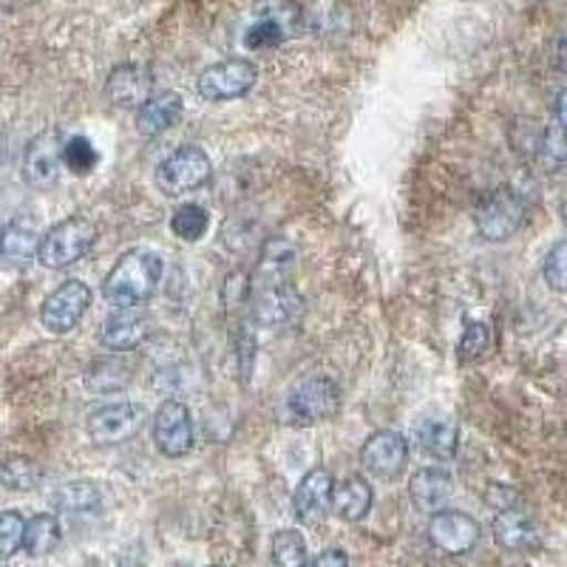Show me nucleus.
Masks as SVG:
<instances>
[{"label": "nucleus", "instance_id": "obj_1", "mask_svg": "<svg viewBox=\"0 0 567 567\" xmlns=\"http://www.w3.org/2000/svg\"><path fill=\"white\" fill-rule=\"evenodd\" d=\"M162 278V258L151 250H131L120 256L103 281V298L111 310H140L156 292Z\"/></svg>", "mask_w": 567, "mask_h": 567}, {"label": "nucleus", "instance_id": "obj_2", "mask_svg": "<svg viewBox=\"0 0 567 567\" xmlns=\"http://www.w3.org/2000/svg\"><path fill=\"white\" fill-rule=\"evenodd\" d=\"M341 389L327 374H307L292 383L281 400V420L287 425H316L338 414Z\"/></svg>", "mask_w": 567, "mask_h": 567}, {"label": "nucleus", "instance_id": "obj_3", "mask_svg": "<svg viewBox=\"0 0 567 567\" xmlns=\"http://www.w3.org/2000/svg\"><path fill=\"white\" fill-rule=\"evenodd\" d=\"M97 241V227L85 216H69L58 221L49 233H43L38 250V261L49 270H63L85 256Z\"/></svg>", "mask_w": 567, "mask_h": 567}, {"label": "nucleus", "instance_id": "obj_4", "mask_svg": "<svg viewBox=\"0 0 567 567\" xmlns=\"http://www.w3.org/2000/svg\"><path fill=\"white\" fill-rule=\"evenodd\" d=\"M213 176V165L207 154L196 145H185V148L174 151L168 159L156 168V187L171 199L194 194L199 187H205Z\"/></svg>", "mask_w": 567, "mask_h": 567}, {"label": "nucleus", "instance_id": "obj_5", "mask_svg": "<svg viewBox=\"0 0 567 567\" xmlns=\"http://www.w3.org/2000/svg\"><path fill=\"white\" fill-rule=\"evenodd\" d=\"M301 32V7L296 0H261L245 32L247 49H272Z\"/></svg>", "mask_w": 567, "mask_h": 567}, {"label": "nucleus", "instance_id": "obj_6", "mask_svg": "<svg viewBox=\"0 0 567 567\" xmlns=\"http://www.w3.org/2000/svg\"><path fill=\"white\" fill-rule=\"evenodd\" d=\"M525 213L528 207H525L523 196L508 187H499L480 202L474 225L485 241H508L525 225Z\"/></svg>", "mask_w": 567, "mask_h": 567}, {"label": "nucleus", "instance_id": "obj_7", "mask_svg": "<svg viewBox=\"0 0 567 567\" xmlns=\"http://www.w3.org/2000/svg\"><path fill=\"white\" fill-rule=\"evenodd\" d=\"M258 69L245 58H230L221 63L207 65L196 80V91L207 103H225V100L245 97L247 91L256 85Z\"/></svg>", "mask_w": 567, "mask_h": 567}, {"label": "nucleus", "instance_id": "obj_8", "mask_svg": "<svg viewBox=\"0 0 567 567\" xmlns=\"http://www.w3.org/2000/svg\"><path fill=\"white\" fill-rule=\"evenodd\" d=\"M145 423V409L136 403H105L97 406L85 420V432H89L91 443L97 445H120L136 437Z\"/></svg>", "mask_w": 567, "mask_h": 567}, {"label": "nucleus", "instance_id": "obj_9", "mask_svg": "<svg viewBox=\"0 0 567 567\" xmlns=\"http://www.w3.org/2000/svg\"><path fill=\"white\" fill-rule=\"evenodd\" d=\"M303 298L292 284H258L252 287V321L267 329H284L301 318Z\"/></svg>", "mask_w": 567, "mask_h": 567}, {"label": "nucleus", "instance_id": "obj_10", "mask_svg": "<svg viewBox=\"0 0 567 567\" xmlns=\"http://www.w3.org/2000/svg\"><path fill=\"white\" fill-rule=\"evenodd\" d=\"M91 307V290L78 278H69L45 296L43 307H40V321L54 336H65L78 327L80 318Z\"/></svg>", "mask_w": 567, "mask_h": 567}, {"label": "nucleus", "instance_id": "obj_11", "mask_svg": "<svg viewBox=\"0 0 567 567\" xmlns=\"http://www.w3.org/2000/svg\"><path fill=\"white\" fill-rule=\"evenodd\" d=\"M480 523L463 511H434L429 542L445 556H465L480 545Z\"/></svg>", "mask_w": 567, "mask_h": 567}, {"label": "nucleus", "instance_id": "obj_12", "mask_svg": "<svg viewBox=\"0 0 567 567\" xmlns=\"http://www.w3.org/2000/svg\"><path fill=\"white\" fill-rule=\"evenodd\" d=\"M154 445L165 457L176 460L194 449V420L185 403L165 400L154 412Z\"/></svg>", "mask_w": 567, "mask_h": 567}, {"label": "nucleus", "instance_id": "obj_13", "mask_svg": "<svg viewBox=\"0 0 567 567\" xmlns=\"http://www.w3.org/2000/svg\"><path fill=\"white\" fill-rule=\"evenodd\" d=\"M409 443L400 432L381 429V432L369 434L361 449V465L367 474L374 480H398L406 468Z\"/></svg>", "mask_w": 567, "mask_h": 567}, {"label": "nucleus", "instance_id": "obj_14", "mask_svg": "<svg viewBox=\"0 0 567 567\" xmlns=\"http://www.w3.org/2000/svg\"><path fill=\"white\" fill-rule=\"evenodd\" d=\"M63 134L60 128H49L29 142L27 156H23V176L32 187L45 190L54 187L63 168Z\"/></svg>", "mask_w": 567, "mask_h": 567}, {"label": "nucleus", "instance_id": "obj_15", "mask_svg": "<svg viewBox=\"0 0 567 567\" xmlns=\"http://www.w3.org/2000/svg\"><path fill=\"white\" fill-rule=\"evenodd\" d=\"M332 491H336L332 474H329L327 468H312L310 474L298 483L296 494H292V511H296L298 523H323L329 511H332Z\"/></svg>", "mask_w": 567, "mask_h": 567}, {"label": "nucleus", "instance_id": "obj_16", "mask_svg": "<svg viewBox=\"0 0 567 567\" xmlns=\"http://www.w3.org/2000/svg\"><path fill=\"white\" fill-rule=\"evenodd\" d=\"M494 539L503 550H511V554H528V550L539 548L542 534L539 525H536L534 516L523 508H505L494 516Z\"/></svg>", "mask_w": 567, "mask_h": 567}, {"label": "nucleus", "instance_id": "obj_17", "mask_svg": "<svg viewBox=\"0 0 567 567\" xmlns=\"http://www.w3.org/2000/svg\"><path fill=\"white\" fill-rule=\"evenodd\" d=\"M151 91H154L151 71L134 63L116 65L109 74V83H105V94L116 109H140L154 97Z\"/></svg>", "mask_w": 567, "mask_h": 567}, {"label": "nucleus", "instance_id": "obj_18", "mask_svg": "<svg viewBox=\"0 0 567 567\" xmlns=\"http://www.w3.org/2000/svg\"><path fill=\"white\" fill-rule=\"evenodd\" d=\"M182 111H185L182 94H176V91L154 94L148 103L136 109V131H140L145 140H154V136L165 134V131H171L179 123Z\"/></svg>", "mask_w": 567, "mask_h": 567}, {"label": "nucleus", "instance_id": "obj_19", "mask_svg": "<svg viewBox=\"0 0 567 567\" xmlns=\"http://www.w3.org/2000/svg\"><path fill=\"white\" fill-rule=\"evenodd\" d=\"M40 230L34 221L14 219L0 230V261L7 267H27L38 258Z\"/></svg>", "mask_w": 567, "mask_h": 567}, {"label": "nucleus", "instance_id": "obj_20", "mask_svg": "<svg viewBox=\"0 0 567 567\" xmlns=\"http://www.w3.org/2000/svg\"><path fill=\"white\" fill-rule=\"evenodd\" d=\"M148 318L136 310H114L109 321L100 327V343L111 352H128L148 338Z\"/></svg>", "mask_w": 567, "mask_h": 567}, {"label": "nucleus", "instance_id": "obj_21", "mask_svg": "<svg viewBox=\"0 0 567 567\" xmlns=\"http://www.w3.org/2000/svg\"><path fill=\"white\" fill-rule=\"evenodd\" d=\"M372 485L361 474L341 480L332 491V511H336V516H341L343 523H361L363 516L372 511Z\"/></svg>", "mask_w": 567, "mask_h": 567}, {"label": "nucleus", "instance_id": "obj_22", "mask_svg": "<svg viewBox=\"0 0 567 567\" xmlns=\"http://www.w3.org/2000/svg\"><path fill=\"white\" fill-rule=\"evenodd\" d=\"M452 477L443 468H420L409 480V496L417 511H440L452 496Z\"/></svg>", "mask_w": 567, "mask_h": 567}, {"label": "nucleus", "instance_id": "obj_23", "mask_svg": "<svg viewBox=\"0 0 567 567\" xmlns=\"http://www.w3.org/2000/svg\"><path fill=\"white\" fill-rule=\"evenodd\" d=\"M52 505L60 514L69 516H97L103 511V494L94 483L71 480V483L58 485V491L52 494Z\"/></svg>", "mask_w": 567, "mask_h": 567}, {"label": "nucleus", "instance_id": "obj_24", "mask_svg": "<svg viewBox=\"0 0 567 567\" xmlns=\"http://www.w3.org/2000/svg\"><path fill=\"white\" fill-rule=\"evenodd\" d=\"M417 440L423 452L434 460H452L457 452V423L449 417H429L417 425Z\"/></svg>", "mask_w": 567, "mask_h": 567}, {"label": "nucleus", "instance_id": "obj_25", "mask_svg": "<svg viewBox=\"0 0 567 567\" xmlns=\"http://www.w3.org/2000/svg\"><path fill=\"white\" fill-rule=\"evenodd\" d=\"M63 542V528H60V519L54 514H34L32 519H27V534H23V550L29 556H49L52 550H58V545Z\"/></svg>", "mask_w": 567, "mask_h": 567}, {"label": "nucleus", "instance_id": "obj_26", "mask_svg": "<svg viewBox=\"0 0 567 567\" xmlns=\"http://www.w3.org/2000/svg\"><path fill=\"white\" fill-rule=\"evenodd\" d=\"M534 156L539 159V165H545L548 171L561 168L567 162V131L559 125H548L542 128L534 140Z\"/></svg>", "mask_w": 567, "mask_h": 567}, {"label": "nucleus", "instance_id": "obj_27", "mask_svg": "<svg viewBox=\"0 0 567 567\" xmlns=\"http://www.w3.org/2000/svg\"><path fill=\"white\" fill-rule=\"evenodd\" d=\"M207 227H210V213L202 205H194V202L176 207L174 216H171V230L182 241H199Z\"/></svg>", "mask_w": 567, "mask_h": 567}, {"label": "nucleus", "instance_id": "obj_28", "mask_svg": "<svg viewBox=\"0 0 567 567\" xmlns=\"http://www.w3.org/2000/svg\"><path fill=\"white\" fill-rule=\"evenodd\" d=\"M40 483V468L29 457H9L0 463V488L32 491Z\"/></svg>", "mask_w": 567, "mask_h": 567}, {"label": "nucleus", "instance_id": "obj_29", "mask_svg": "<svg viewBox=\"0 0 567 567\" xmlns=\"http://www.w3.org/2000/svg\"><path fill=\"white\" fill-rule=\"evenodd\" d=\"M272 565L276 567H303L307 565V542L298 530H278L272 536Z\"/></svg>", "mask_w": 567, "mask_h": 567}, {"label": "nucleus", "instance_id": "obj_30", "mask_svg": "<svg viewBox=\"0 0 567 567\" xmlns=\"http://www.w3.org/2000/svg\"><path fill=\"white\" fill-rule=\"evenodd\" d=\"M100 165V154L94 148V142L85 140V136H71L63 142V168H69L71 174L85 176Z\"/></svg>", "mask_w": 567, "mask_h": 567}, {"label": "nucleus", "instance_id": "obj_31", "mask_svg": "<svg viewBox=\"0 0 567 567\" xmlns=\"http://www.w3.org/2000/svg\"><path fill=\"white\" fill-rule=\"evenodd\" d=\"M542 276H545L550 290L567 292V239L556 241L545 252V258H542Z\"/></svg>", "mask_w": 567, "mask_h": 567}, {"label": "nucleus", "instance_id": "obj_32", "mask_svg": "<svg viewBox=\"0 0 567 567\" xmlns=\"http://www.w3.org/2000/svg\"><path fill=\"white\" fill-rule=\"evenodd\" d=\"M27 519L18 511H0V556H14L23 550Z\"/></svg>", "mask_w": 567, "mask_h": 567}, {"label": "nucleus", "instance_id": "obj_33", "mask_svg": "<svg viewBox=\"0 0 567 567\" xmlns=\"http://www.w3.org/2000/svg\"><path fill=\"white\" fill-rule=\"evenodd\" d=\"M491 347V329L485 327V323H468L463 332V338H460V358L463 361H477V358H483L485 352H488Z\"/></svg>", "mask_w": 567, "mask_h": 567}, {"label": "nucleus", "instance_id": "obj_34", "mask_svg": "<svg viewBox=\"0 0 567 567\" xmlns=\"http://www.w3.org/2000/svg\"><path fill=\"white\" fill-rule=\"evenodd\" d=\"M488 503L494 505L496 511H505V508H514L516 503V494L508 491L505 485H488Z\"/></svg>", "mask_w": 567, "mask_h": 567}, {"label": "nucleus", "instance_id": "obj_35", "mask_svg": "<svg viewBox=\"0 0 567 567\" xmlns=\"http://www.w3.org/2000/svg\"><path fill=\"white\" fill-rule=\"evenodd\" d=\"M312 567H349V556L341 548H327L312 559Z\"/></svg>", "mask_w": 567, "mask_h": 567}, {"label": "nucleus", "instance_id": "obj_36", "mask_svg": "<svg viewBox=\"0 0 567 567\" xmlns=\"http://www.w3.org/2000/svg\"><path fill=\"white\" fill-rule=\"evenodd\" d=\"M556 125L567 131V89H561L556 97Z\"/></svg>", "mask_w": 567, "mask_h": 567}, {"label": "nucleus", "instance_id": "obj_37", "mask_svg": "<svg viewBox=\"0 0 567 567\" xmlns=\"http://www.w3.org/2000/svg\"><path fill=\"white\" fill-rule=\"evenodd\" d=\"M559 63H561V69L567 71V34H561V40H559Z\"/></svg>", "mask_w": 567, "mask_h": 567}, {"label": "nucleus", "instance_id": "obj_38", "mask_svg": "<svg viewBox=\"0 0 567 567\" xmlns=\"http://www.w3.org/2000/svg\"><path fill=\"white\" fill-rule=\"evenodd\" d=\"M565 221H567V205H565Z\"/></svg>", "mask_w": 567, "mask_h": 567}, {"label": "nucleus", "instance_id": "obj_39", "mask_svg": "<svg viewBox=\"0 0 567 567\" xmlns=\"http://www.w3.org/2000/svg\"><path fill=\"white\" fill-rule=\"evenodd\" d=\"M171 567H185V565H171Z\"/></svg>", "mask_w": 567, "mask_h": 567}, {"label": "nucleus", "instance_id": "obj_40", "mask_svg": "<svg viewBox=\"0 0 567 567\" xmlns=\"http://www.w3.org/2000/svg\"><path fill=\"white\" fill-rule=\"evenodd\" d=\"M516 567H528V565H516Z\"/></svg>", "mask_w": 567, "mask_h": 567}, {"label": "nucleus", "instance_id": "obj_41", "mask_svg": "<svg viewBox=\"0 0 567 567\" xmlns=\"http://www.w3.org/2000/svg\"><path fill=\"white\" fill-rule=\"evenodd\" d=\"M210 567H221V565H210Z\"/></svg>", "mask_w": 567, "mask_h": 567}]
</instances>
